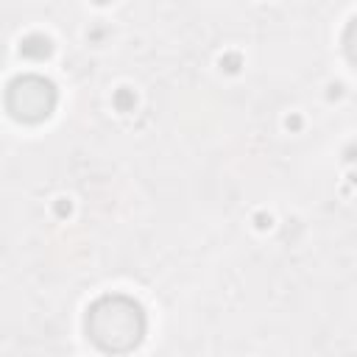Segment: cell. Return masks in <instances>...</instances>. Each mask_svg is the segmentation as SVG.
I'll return each mask as SVG.
<instances>
[{
  "mask_svg": "<svg viewBox=\"0 0 357 357\" xmlns=\"http://www.w3.org/2000/svg\"><path fill=\"white\" fill-rule=\"evenodd\" d=\"M86 332L106 351H128L145 335V312L128 296H103L86 312Z\"/></svg>",
  "mask_w": 357,
  "mask_h": 357,
  "instance_id": "obj_1",
  "label": "cell"
},
{
  "mask_svg": "<svg viewBox=\"0 0 357 357\" xmlns=\"http://www.w3.org/2000/svg\"><path fill=\"white\" fill-rule=\"evenodd\" d=\"M6 103L14 117L20 120H42L56 106V86L42 75H20L8 84Z\"/></svg>",
  "mask_w": 357,
  "mask_h": 357,
  "instance_id": "obj_2",
  "label": "cell"
},
{
  "mask_svg": "<svg viewBox=\"0 0 357 357\" xmlns=\"http://www.w3.org/2000/svg\"><path fill=\"white\" fill-rule=\"evenodd\" d=\"M346 53H349V59L357 64V17L349 22V28H346Z\"/></svg>",
  "mask_w": 357,
  "mask_h": 357,
  "instance_id": "obj_3",
  "label": "cell"
}]
</instances>
